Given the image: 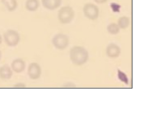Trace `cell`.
<instances>
[{
  "instance_id": "4fadbf2b",
  "label": "cell",
  "mask_w": 148,
  "mask_h": 120,
  "mask_svg": "<svg viewBox=\"0 0 148 120\" xmlns=\"http://www.w3.org/2000/svg\"><path fill=\"white\" fill-rule=\"evenodd\" d=\"M117 24L120 28H126L130 25V20L129 18L127 16L121 17L119 19Z\"/></svg>"
},
{
  "instance_id": "8992f818",
  "label": "cell",
  "mask_w": 148,
  "mask_h": 120,
  "mask_svg": "<svg viewBox=\"0 0 148 120\" xmlns=\"http://www.w3.org/2000/svg\"><path fill=\"white\" fill-rule=\"evenodd\" d=\"M28 75L31 79H36L40 77L41 74V69L38 64L33 63L29 65L28 70Z\"/></svg>"
},
{
  "instance_id": "9c48e42d",
  "label": "cell",
  "mask_w": 148,
  "mask_h": 120,
  "mask_svg": "<svg viewBox=\"0 0 148 120\" xmlns=\"http://www.w3.org/2000/svg\"><path fill=\"white\" fill-rule=\"evenodd\" d=\"M12 68L16 73H21L25 69V62L21 59H16L12 63Z\"/></svg>"
},
{
  "instance_id": "52a82bcc",
  "label": "cell",
  "mask_w": 148,
  "mask_h": 120,
  "mask_svg": "<svg viewBox=\"0 0 148 120\" xmlns=\"http://www.w3.org/2000/svg\"><path fill=\"white\" fill-rule=\"evenodd\" d=\"M62 0H42V5L48 10H55L61 6Z\"/></svg>"
},
{
  "instance_id": "2e32d148",
  "label": "cell",
  "mask_w": 148,
  "mask_h": 120,
  "mask_svg": "<svg viewBox=\"0 0 148 120\" xmlns=\"http://www.w3.org/2000/svg\"><path fill=\"white\" fill-rule=\"evenodd\" d=\"M95 3H97L99 4H101L106 2L107 0H94Z\"/></svg>"
},
{
  "instance_id": "8fae6325",
  "label": "cell",
  "mask_w": 148,
  "mask_h": 120,
  "mask_svg": "<svg viewBox=\"0 0 148 120\" xmlns=\"http://www.w3.org/2000/svg\"><path fill=\"white\" fill-rule=\"evenodd\" d=\"M39 6V0H27L25 3V7L29 12H36L38 9Z\"/></svg>"
},
{
  "instance_id": "277c9868",
  "label": "cell",
  "mask_w": 148,
  "mask_h": 120,
  "mask_svg": "<svg viewBox=\"0 0 148 120\" xmlns=\"http://www.w3.org/2000/svg\"><path fill=\"white\" fill-rule=\"evenodd\" d=\"M5 42L10 47H15L18 44L20 40V35L16 31L9 30L4 34Z\"/></svg>"
},
{
  "instance_id": "7a4b0ae2",
  "label": "cell",
  "mask_w": 148,
  "mask_h": 120,
  "mask_svg": "<svg viewBox=\"0 0 148 120\" xmlns=\"http://www.w3.org/2000/svg\"><path fill=\"white\" fill-rule=\"evenodd\" d=\"M75 12L69 6H65L58 11V18L61 24H67L70 23L75 17Z\"/></svg>"
},
{
  "instance_id": "5bb4252c",
  "label": "cell",
  "mask_w": 148,
  "mask_h": 120,
  "mask_svg": "<svg viewBox=\"0 0 148 120\" xmlns=\"http://www.w3.org/2000/svg\"><path fill=\"white\" fill-rule=\"evenodd\" d=\"M120 29L118 24L115 23L110 24L107 27L108 31L112 35H116L118 34L119 33Z\"/></svg>"
},
{
  "instance_id": "9a60e30c",
  "label": "cell",
  "mask_w": 148,
  "mask_h": 120,
  "mask_svg": "<svg viewBox=\"0 0 148 120\" xmlns=\"http://www.w3.org/2000/svg\"><path fill=\"white\" fill-rule=\"evenodd\" d=\"M118 77L121 81L127 84L128 83V79L127 76L125 73L120 70L118 71Z\"/></svg>"
},
{
  "instance_id": "3957f363",
  "label": "cell",
  "mask_w": 148,
  "mask_h": 120,
  "mask_svg": "<svg viewBox=\"0 0 148 120\" xmlns=\"http://www.w3.org/2000/svg\"><path fill=\"white\" fill-rule=\"evenodd\" d=\"M83 13L88 19L95 20L98 18L99 11L98 7L94 4L88 3L83 7Z\"/></svg>"
},
{
  "instance_id": "6da1fadb",
  "label": "cell",
  "mask_w": 148,
  "mask_h": 120,
  "mask_svg": "<svg viewBox=\"0 0 148 120\" xmlns=\"http://www.w3.org/2000/svg\"><path fill=\"white\" fill-rule=\"evenodd\" d=\"M70 57L73 64L81 65L87 61L88 54L86 49L82 47H74L70 50Z\"/></svg>"
},
{
  "instance_id": "e0dca14e",
  "label": "cell",
  "mask_w": 148,
  "mask_h": 120,
  "mask_svg": "<svg viewBox=\"0 0 148 120\" xmlns=\"http://www.w3.org/2000/svg\"><path fill=\"white\" fill-rule=\"evenodd\" d=\"M15 87H25V85H24L23 84H20V85H16L15 86Z\"/></svg>"
},
{
  "instance_id": "d6986e66",
  "label": "cell",
  "mask_w": 148,
  "mask_h": 120,
  "mask_svg": "<svg viewBox=\"0 0 148 120\" xmlns=\"http://www.w3.org/2000/svg\"><path fill=\"white\" fill-rule=\"evenodd\" d=\"M1 52L0 51V60H1Z\"/></svg>"
},
{
  "instance_id": "5b68a950",
  "label": "cell",
  "mask_w": 148,
  "mask_h": 120,
  "mask_svg": "<svg viewBox=\"0 0 148 120\" xmlns=\"http://www.w3.org/2000/svg\"><path fill=\"white\" fill-rule=\"evenodd\" d=\"M52 43L58 49H64L68 46L69 39L66 35L58 34L55 35L52 39Z\"/></svg>"
},
{
  "instance_id": "ac0fdd59",
  "label": "cell",
  "mask_w": 148,
  "mask_h": 120,
  "mask_svg": "<svg viewBox=\"0 0 148 120\" xmlns=\"http://www.w3.org/2000/svg\"><path fill=\"white\" fill-rule=\"evenodd\" d=\"M2 41V38L1 35L0 34V45Z\"/></svg>"
},
{
  "instance_id": "7c38bea8",
  "label": "cell",
  "mask_w": 148,
  "mask_h": 120,
  "mask_svg": "<svg viewBox=\"0 0 148 120\" xmlns=\"http://www.w3.org/2000/svg\"><path fill=\"white\" fill-rule=\"evenodd\" d=\"M1 2L10 12H14L18 7L16 0H1Z\"/></svg>"
},
{
  "instance_id": "ba28073f",
  "label": "cell",
  "mask_w": 148,
  "mask_h": 120,
  "mask_svg": "<svg viewBox=\"0 0 148 120\" xmlns=\"http://www.w3.org/2000/svg\"><path fill=\"white\" fill-rule=\"evenodd\" d=\"M106 53L108 56L110 58H117L120 54V48L116 45L111 43L107 47Z\"/></svg>"
},
{
  "instance_id": "30bf717a",
  "label": "cell",
  "mask_w": 148,
  "mask_h": 120,
  "mask_svg": "<svg viewBox=\"0 0 148 120\" xmlns=\"http://www.w3.org/2000/svg\"><path fill=\"white\" fill-rule=\"evenodd\" d=\"M13 72L10 67L5 64L0 68V77L3 79H8L12 77Z\"/></svg>"
}]
</instances>
